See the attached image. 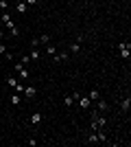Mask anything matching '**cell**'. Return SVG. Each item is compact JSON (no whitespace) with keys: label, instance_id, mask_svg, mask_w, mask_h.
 Returning <instances> with one entry per match:
<instances>
[{"label":"cell","instance_id":"cell-1","mask_svg":"<svg viewBox=\"0 0 131 147\" xmlns=\"http://www.w3.org/2000/svg\"><path fill=\"white\" fill-rule=\"evenodd\" d=\"M131 51V46H129V42H120V57H122V59H129V53Z\"/></svg>","mask_w":131,"mask_h":147},{"label":"cell","instance_id":"cell-2","mask_svg":"<svg viewBox=\"0 0 131 147\" xmlns=\"http://www.w3.org/2000/svg\"><path fill=\"white\" fill-rule=\"evenodd\" d=\"M76 101H79V108H81V110H90V105H92V101L87 99V94L85 97H79Z\"/></svg>","mask_w":131,"mask_h":147},{"label":"cell","instance_id":"cell-3","mask_svg":"<svg viewBox=\"0 0 131 147\" xmlns=\"http://www.w3.org/2000/svg\"><path fill=\"white\" fill-rule=\"evenodd\" d=\"M87 99H90L92 103H96V101H98V99H100V92L96 90V88H92V90L87 92Z\"/></svg>","mask_w":131,"mask_h":147},{"label":"cell","instance_id":"cell-4","mask_svg":"<svg viewBox=\"0 0 131 147\" xmlns=\"http://www.w3.org/2000/svg\"><path fill=\"white\" fill-rule=\"evenodd\" d=\"M22 94H24L26 99H33L35 94H37V90H35L33 86H24V92H22Z\"/></svg>","mask_w":131,"mask_h":147},{"label":"cell","instance_id":"cell-5","mask_svg":"<svg viewBox=\"0 0 131 147\" xmlns=\"http://www.w3.org/2000/svg\"><path fill=\"white\" fill-rule=\"evenodd\" d=\"M107 108H109V105H107V101H103V99H98V101H96V110H98L100 114H105Z\"/></svg>","mask_w":131,"mask_h":147},{"label":"cell","instance_id":"cell-6","mask_svg":"<svg viewBox=\"0 0 131 147\" xmlns=\"http://www.w3.org/2000/svg\"><path fill=\"white\" fill-rule=\"evenodd\" d=\"M15 9H18L20 13H26V11H29V5H26L24 0H20V2H15Z\"/></svg>","mask_w":131,"mask_h":147},{"label":"cell","instance_id":"cell-7","mask_svg":"<svg viewBox=\"0 0 131 147\" xmlns=\"http://www.w3.org/2000/svg\"><path fill=\"white\" fill-rule=\"evenodd\" d=\"M29 57H31V61H37L39 57H42V51H39V49H33L31 53H29Z\"/></svg>","mask_w":131,"mask_h":147},{"label":"cell","instance_id":"cell-8","mask_svg":"<svg viewBox=\"0 0 131 147\" xmlns=\"http://www.w3.org/2000/svg\"><path fill=\"white\" fill-rule=\"evenodd\" d=\"M129 108H131V99L127 97V99H122V103H120V110H122V112H129Z\"/></svg>","mask_w":131,"mask_h":147},{"label":"cell","instance_id":"cell-9","mask_svg":"<svg viewBox=\"0 0 131 147\" xmlns=\"http://www.w3.org/2000/svg\"><path fill=\"white\" fill-rule=\"evenodd\" d=\"M68 57H70V53H59V55L55 53V61H68Z\"/></svg>","mask_w":131,"mask_h":147},{"label":"cell","instance_id":"cell-10","mask_svg":"<svg viewBox=\"0 0 131 147\" xmlns=\"http://www.w3.org/2000/svg\"><path fill=\"white\" fill-rule=\"evenodd\" d=\"M39 121H42V114H39V112H33V114H31V123H35V125H37Z\"/></svg>","mask_w":131,"mask_h":147},{"label":"cell","instance_id":"cell-11","mask_svg":"<svg viewBox=\"0 0 131 147\" xmlns=\"http://www.w3.org/2000/svg\"><path fill=\"white\" fill-rule=\"evenodd\" d=\"M70 53H74V55H76V53H81V44H79V42H74L72 46H70Z\"/></svg>","mask_w":131,"mask_h":147},{"label":"cell","instance_id":"cell-12","mask_svg":"<svg viewBox=\"0 0 131 147\" xmlns=\"http://www.w3.org/2000/svg\"><path fill=\"white\" fill-rule=\"evenodd\" d=\"M18 77H20V79H26V77H29V70H26V68L22 66V68L18 70Z\"/></svg>","mask_w":131,"mask_h":147},{"label":"cell","instance_id":"cell-13","mask_svg":"<svg viewBox=\"0 0 131 147\" xmlns=\"http://www.w3.org/2000/svg\"><path fill=\"white\" fill-rule=\"evenodd\" d=\"M11 103H13V105H20V103H22V97H20L18 92H15V94L11 97Z\"/></svg>","mask_w":131,"mask_h":147},{"label":"cell","instance_id":"cell-14","mask_svg":"<svg viewBox=\"0 0 131 147\" xmlns=\"http://www.w3.org/2000/svg\"><path fill=\"white\" fill-rule=\"evenodd\" d=\"M37 40H39V44H50V35H46V33H44V35H39Z\"/></svg>","mask_w":131,"mask_h":147},{"label":"cell","instance_id":"cell-15","mask_svg":"<svg viewBox=\"0 0 131 147\" xmlns=\"http://www.w3.org/2000/svg\"><path fill=\"white\" fill-rule=\"evenodd\" d=\"M7 86H9V88H15V86H18V79H15V77H9V79H7Z\"/></svg>","mask_w":131,"mask_h":147},{"label":"cell","instance_id":"cell-16","mask_svg":"<svg viewBox=\"0 0 131 147\" xmlns=\"http://www.w3.org/2000/svg\"><path fill=\"white\" fill-rule=\"evenodd\" d=\"M72 103H74V99H72V94H68V97L63 99V105H68V108H70Z\"/></svg>","mask_w":131,"mask_h":147},{"label":"cell","instance_id":"cell-17","mask_svg":"<svg viewBox=\"0 0 131 147\" xmlns=\"http://www.w3.org/2000/svg\"><path fill=\"white\" fill-rule=\"evenodd\" d=\"M90 143H98V134L96 132H90Z\"/></svg>","mask_w":131,"mask_h":147},{"label":"cell","instance_id":"cell-18","mask_svg":"<svg viewBox=\"0 0 131 147\" xmlns=\"http://www.w3.org/2000/svg\"><path fill=\"white\" fill-rule=\"evenodd\" d=\"M46 53H50V55H55L57 51H55V46H53V44H46Z\"/></svg>","mask_w":131,"mask_h":147},{"label":"cell","instance_id":"cell-19","mask_svg":"<svg viewBox=\"0 0 131 147\" xmlns=\"http://www.w3.org/2000/svg\"><path fill=\"white\" fill-rule=\"evenodd\" d=\"M0 9L7 11V9H9V0H0Z\"/></svg>","mask_w":131,"mask_h":147},{"label":"cell","instance_id":"cell-20","mask_svg":"<svg viewBox=\"0 0 131 147\" xmlns=\"http://www.w3.org/2000/svg\"><path fill=\"white\" fill-rule=\"evenodd\" d=\"M7 31H9V35H18V33H20L18 26H11V29H7Z\"/></svg>","mask_w":131,"mask_h":147},{"label":"cell","instance_id":"cell-21","mask_svg":"<svg viewBox=\"0 0 131 147\" xmlns=\"http://www.w3.org/2000/svg\"><path fill=\"white\" fill-rule=\"evenodd\" d=\"M13 90H15V92H18V94H22V92H24V86H22V84H20V81H18V86H15V88H13Z\"/></svg>","mask_w":131,"mask_h":147},{"label":"cell","instance_id":"cell-22","mask_svg":"<svg viewBox=\"0 0 131 147\" xmlns=\"http://www.w3.org/2000/svg\"><path fill=\"white\" fill-rule=\"evenodd\" d=\"M24 2H26V5H29V7H35V5H37V2H39V0H24Z\"/></svg>","mask_w":131,"mask_h":147},{"label":"cell","instance_id":"cell-23","mask_svg":"<svg viewBox=\"0 0 131 147\" xmlns=\"http://www.w3.org/2000/svg\"><path fill=\"white\" fill-rule=\"evenodd\" d=\"M31 44H33V49H37V46H39V40H37V37H33Z\"/></svg>","mask_w":131,"mask_h":147},{"label":"cell","instance_id":"cell-24","mask_svg":"<svg viewBox=\"0 0 131 147\" xmlns=\"http://www.w3.org/2000/svg\"><path fill=\"white\" fill-rule=\"evenodd\" d=\"M29 61H31V57H29V55H22V61H20V64H29Z\"/></svg>","mask_w":131,"mask_h":147},{"label":"cell","instance_id":"cell-25","mask_svg":"<svg viewBox=\"0 0 131 147\" xmlns=\"http://www.w3.org/2000/svg\"><path fill=\"white\" fill-rule=\"evenodd\" d=\"M5 53H7V46H5L2 42H0V55H5Z\"/></svg>","mask_w":131,"mask_h":147},{"label":"cell","instance_id":"cell-26","mask_svg":"<svg viewBox=\"0 0 131 147\" xmlns=\"http://www.w3.org/2000/svg\"><path fill=\"white\" fill-rule=\"evenodd\" d=\"M2 37H5V31L0 29V42H2Z\"/></svg>","mask_w":131,"mask_h":147},{"label":"cell","instance_id":"cell-27","mask_svg":"<svg viewBox=\"0 0 131 147\" xmlns=\"http://www.w3.org/2000/svg\"><path fill=\"white\" fill-rule=\"evenodd\" d=\"M0 66H2V59H0Z\"/></svg>","mask_w":131,"mask_h":147}]
</instances>
